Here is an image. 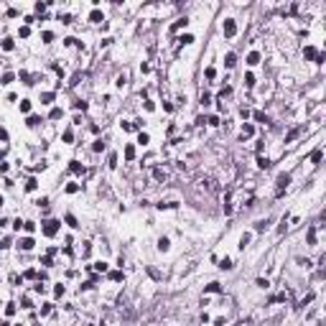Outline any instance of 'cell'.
<instances>
[{
  "instance_id": "74e56055",
  "label": "cell",
  "mask_w": 326,
  "mask_h": 326,
  "mask_svg": "<svg viewBox=\"0 0 326 326\" xmlns=\"http://www.w3.org/2000/svg\"><path fill=\"white\" fill-rule=\"evenodd\" d=\"M247 242H250V235H242V240H240V247H245Z\"/></svg>"
},
{
  "instance_id": "4fadbf2b",
  "label": "cell",
  "mask_w": 326,
  "mask_h": 326,
  "mask_svg": "<svg viewBox=\"0 0 326 326\" xmlns=\"http://www.w3.org/2000/svg\"><path fill=\"white\" fill-rule=\"evenodd\" d=\"M61 115H64V112H61V107H54V110H51V120H59Z\"/></svg>"
},
{
  "instance_id": "d590c367",
  "label": "cell",
  "mask_w": 326,
  "mask_h": 326,
  "mask_svg": "<svg viewBox=\"0 0 326 326\" xmlns=\"http://www.w3.org/2000/svg\"><path fill=\"white\" fill-rule=\"evenodd\" d=\"M66 191H69V194H74V191H79V186H76V184H69V186H66Z\"/></svg>"
},
{
  "instance_id": "4dcf8cb0",
  "label": "cell",
  "mask_w": 326,
  "mask_h": 326,
  "mask_svg": "<svg viewBox=\"0 0 326 326\" xmlns=\"http://www.w3.org/2000/svg\"><path fill=\"white\" fill-rule=\"evenodd\" d=\"M110 278H112V280H122V273H120V270H115V273H110Z\"/></svg>"
},
{
  "instance_id": "277c9868",
  "label": "cell",
  "mask_w": 326,
  "mask_h": 326,
  "mask_svg": "<svg viewBox=\"0 0 326 326\" xmlns=\"http://www.w3.org/2000/svg\"><path fill=\"white\" fill-rule=\"evenodd\" d=\"M18 247H21V250H31V247H33V240H31V237H23Z\"/></svg>"
},
{
  "instance_id": "603a6c76",
  "label": "cell",
  "mask_w": 326,
  "mask_h": 326,
  "mask_svg": "<svg viewBox=\"0 0 326 326\" xmlns=\"http://www.w3.org/2000/svg\"><path fill=\"white\" fill-rule=\"evenodd\" d=\"M308 242H311V245H313V242H316V229H313V227H311V229H308Z\"/></svg>"
},
{
  "instance_id": "5b68a950",
  "label": "cell",
  "mask_w": 326,
  "mask_h": 326,
  "mask_svg": "<svg viewBox=\"0 0 326 326\" xmlns=\"http://www.w3.org/2000/svg\"><path fill=\"white\" fill-rule=\"evenodd\" d=\"M252 132H255V127H252L250 122H247V125H242V138H250Z\"/></svg>"
},
{
  "instance_id": "f35d334b",
  "label": "cell",
  "mask_w": 326,
  "mask_h": 326,
  "mask_svg": "<svg viewBox=\"0 0 326 326\" xmlns=\"http://www.w3.org/2000/svg\"><path fill=\"white\" fill-rule=\"evenodd\" d=\"M5 247H10V240H3V242H0V250H5Z\"/></svg>"
},
{
  "instance_id": "f1b7e54d",
  "label": "cell",
  "mask_w": 326,
  "mask_h": 326,
  "mask_svg": "<svg viewBox=\"0 0 326 326\" xmlns=\"http://www.w3.org/2000/svg\"><path fill=\"white\" fill-rule=\"evenodd\" d=\"M74 107H76V110H87V102H82V100H76V102H74Z\"/></svg>"
},
{
  "instance_id": "9c48e42d",
  "label": "cell",
  "mask_w": 326,
  "mask_h": 326,
  "mask_svg": "<svg viewBox=\"0 0 326 326\" xmlns=\"http://www.w3.org/2000/svg\"><path fill=\"white\" fill-rule=\"evenodd\" d=\"M125 158H127V161L135 158V148H132V145H125Z\"/></svg>"
},
{
  "instance_id": "f546056e",
  "label": "cell",
  "mask_w": 326,
  "mask_h": 326,
  "mask_svg": "<svg viewBox=\"0 0 326 326\" xmlns=\"http://www.w3.org/2000/svg\"><path fill=\"white\" fill-rule=\"evenodd\" d=\"M64 140H66V143H71V140H74V132H71V130H66V132H64Z\"/></svg>"
},
{
  "instance_id": "44dd1931",
  "label": "cell",
  "mask_w": 326,
  "mask_h": 326,
  "mask_svg": "<svg viewBox=\"0 0 326 326\" xmlns=\"http://www.w3.org/2000/svg\"><path fill=\"white\" fill-rule=\"evenodd\" d=\"M219 267H224V270H229V267H232V260H229V257H224V260H222V265H219Z\"/></svg>"
},
{
  "instance_id": "6da1fadb",
  "label": "cell",
  "mask_w": 326,
  "mask_h": 326,
  "mask_svg": "<svg viewBox=\"0 0 326 326\" xmlns=\"http://www.w3.org/2000/svg\"><path fill=\"white\" fill-rule=\"evenodd\" d=\"M56 232H59V222H56V219L44 222V235H46V237H54Z\"/></svg>"
},
{
  "instance_id": "d4e9b609",
  "label": "cell",
  "mask_w": 326,
  "mask_h": 326,
  "mask_svg": "<svg viewBox=\"0 0 326 326\" xmlns=\"http://www.w3.org/2000/svg\"><path fill=\"white\" fill-rule=\"evenodd\" d=\"M3 49H5V51H13V41H10V38H5V41H3Z\"/></svg>"
},
{
  "instance_id": "7402d4cb",
  "label": "cell",
  "mask_w": 326,
  "mask_h": 326,
  "mask_svg": "<svg viewBox=\"0 0 326 326\" xmlns=\"http://www.w3.org/2000/svg\"><path fill=\"white\" fill-rule=\"evenodd\" d=\"M41 100H44V102H54V92H44Z\"/></svg>"
},
{
  "instance_id": "d6986e66",
  "label": "cell",
  "mask_w": 326,
  "mask_h": 326,
  "mask_svg": "<svg viewBox=\"0 0 326 326\" xmlns=\"http://www.w3.org/2000/svg\"><path fill=\"white\" fill-rule=\"evenodd\" d=\"M31 110V102L28 100H21V112H28Z\"/></svg>"
},
{
  "instance_id": "52a82bcc",
  "label": "cell",
  "mask_w": 326,
  "mask_h": 326,
  "mask_svg": "<svg viewBox=\"0 0 326 326\" xmlns=\"http://www.w3.org/2000/svg\"><path fill=\"white\" fill-rule=\"evenodd\" d=\"M235 61H237L235 54H227V56H224V66H235Z\"/></svg>"
},
{
  "instance_id": "60d3db41",
  "label": "cell",
  "mask_w": 326,
  "mask_h": 326,
  "mask_svg": "<svg viewBox=\"0 0 326 326\" xmlns=\"http://www.w3.org/2000/svg\"><path fill=\"white\" fill-rule=\"evenodd\" d=\"M0 204H3V196H0Z\"/></svg>"
},
{
  "instance_id": "4316f807",
  "label": "cell",
  "mask_w": 326,
  "mask_h": 326,
  "mask_svg": "<svg viewBox=\"0 0 326 326\" xmlns=\"http://www.w3.org/2000/svg\"><path fill=\"white\" fill-rule=\"evenodd\" d=\"M66 224H69V227H79V224H76V219H74L71 214H66Z\"/></svg>"
},
{
  "instance_id": "1f68e13d",
  "label": "cell",
  "mask_w": 326,
  "mask_h": 326,
  "mask_svg": "<svg viewBox=\"0 0 326 326\" xmlns=\"http://www.w3.org/2000/svg\"><path fill=\"white\" fill-rule=\"evenodd\" d=\"M5 313H8V316H13V313H15V306H13V303H8V306H5Z\"/></svg>"
},
{
  "instance_id": "e575fe53",
  "label": "cell",
  "mask_w": 326,
  "mask_h": 326,
  "mask_svg": "<svg viewBox=\"0 0 326 326\" xmlns=\"http://www.w3.org/2000/svg\"><path fill=\"white\" fill-rule=\"evenodd\" d=\"M44 41H46V44H49V41H54V33H51V31H46V33H44Z\"/></svg>"
},
{
  "instance_id": "30bf717a",
  "label": "cell",
  "mask_w": 326,
  "mask_h": 326,
  "mask_svg": "<svg viewBox=\"0 0 326 326\" xmlns=\"http://www.w3.org/2000/svg\"><path fill=\"white\" fill-rule=\"evenodd\" d=\"M89 21L100 23V21H102V13H100V10H92V13H89Z\"/></svg>"
},
{
  "instance_id": "2e32d148",
  "label": "cell",
  "mask_w": 326,
  "mask_h": 326,
  "mask_svg": "<svg viewBox=\"0 0 326 326\" xmlns=\"http://www.w3.org/2000/svg\"><path fill=\"white\" fill-rule=\"evenodd\" d=\"M257 166H260V168H270V161H267V158H262V156H260V158H257Z\"/></svg>"
},
{
  "instance_id": "8fae6325",
  "label": "cell",
  "mask_w": 326,
  "mask_h": 326,
  "mask_svg": "<svg viewBox=\"0 0 326 326\" xmlns=\"http://www.w3.org/2000/svg\"><path fill=\"white\" fill-rule=\"evenodd\" d=\"M316 54H318V51H316L313 46H306V59H316Z\"/></svg>"
},
{
  "instance_id": "d6a6232c",
  "label": "cell",
  "mask_w": 326,
  "mask_h": 326,
  "mask_svg": "<svg viewBox=\"0 0 326 326\" xmlns=\"http://www.w3.org/2000/svg\"><path fill=\"white\" fill-rule=\"evenodd\" d=\"M265 227H267V219H265V222H257V224H255V229H257V232H262Z\"/></svg>"
},
{
  "instance_id": "ba28073f",
  "label": "cell",
  "mask_w": 326,
  "mask_h": 326,
  "mask_svg": "<svg viewBox=\"0 0 326 326\" xmlns=\"http://www.w3.org/2000/svg\"><path fill=\"white\" fill-rule=\"evenodd\" d=\"M219 291H222L219 283H209V285H206V293H219Z\"/></svg>"
},
{
  "instance_id": "cb8c5ba5",
  "label": "cell",
  "mask_w": 326,
  "mask_h": 326,
  "mask_svg": "<svg viewBox=\"0 0 326 326\" xmlns=\"http://www.w3.org/2000/svg\"><path fill=\"white\" fill-rule=\"evenodd\" d=\"M186 23H189L186 18H181V21H176V23H173V31H179V28H181V26H186Z\"/></svg>"
},
{
  "instance_id": "7c38bea8",
  "label": "cell",
  "mask_w": 326,
  "mask_h": 326,
  "mask_svg": "<svg viewBox=\"0 0 326 326\" xmlns=\"http://www.w3.org/2000/svg\"><path fill=\"white\" fill-rule=\"evenodd\" d=\"M158 250H161V252H166V250H168V240H166V237H161V240H158Z\"/></svg>"
},
{
  "instance_id": "9a60e30c",
  "label": "cell",
  "mask_w": 326,
  "mask_h": 326,
  "mask_svg": "<svg viewBox=\"0 0 326 326\" xmlns=\"http://www.w3.org/2000/svg\"><path fill=\"white\" fill-rule=\"evenodd\" d=\"M38 122H41V117H36V115H31V117H28V127H36Z\"/></svg>"
},
{
  "instance_id": "5bb4252c",
  "label": "cell",
  "mask_w": 326,
  "mask_h": 326,
  "mask_svg": "<svg viewBox=\"0 0 326 326\" xmlns=\"http://www.w3.org/2000/svg\"><path fill=\"white\" fill-rule=\"evenodd\" d=\"M247 61H250V64H257V61H260V54H257V51H252L250 56H247Z\"/></svg>"
},
{
  "instance_id": "ab89813d",
  "label": "cell",
  "mask_w": 326,
  "mask_h": 326,
  "mask_svg": "<svg viewBox=\"0 0 326 326\" xmlns=\"http://www.w3.org/2000/svg\"><path fill=\"white\" fill-rule=\"evenodd\" d=\"M0 140H8V132H5L3 127H0Z\"/></svg>"
},
{
  "instance_id": "83f0119b",
  "label": "cell",
  "mask_w": 326,
  "mask_h": 326,
  "mask_svg": "<svg viewBox=\"0 0 326 326\" xmlns=\"http://www.w3.org/2000/svg\"><path fill=\"white\" fill-rule=\"evenodd\" d=\"M21 79H23L26 84H33V82H31V74H26V71H21Z\"/></svg>"
},
{
  "instance_id": "7a4b0ae2",
  "label": "cell",
  "mask_w": 326,
  "mask_h": 326,
  "mask_svg": "<svg viewBox=\"0 0 326 326\" xmlns=\"http://www.w3.org/2000/svg\"><path fill=\"white\" fill-rule=\"evenodd\" d=\"M288 184H291V176H288V173H280V176H278V196L288 189Z\"/></svg>"
},
{
  "instance_id": "484cf974",
  "label": "cell",
  "mask_w": 326,
  "mask_h": 326,
  "mask_svg": "<svg viewBox=\"0 0 326 326\" xmlns=\"http://www.w3.org/2000/svg\"><path fill=\"white\" fill-rule=\"evenodd\" d=\"M245 84H247V87H252V84H255V76H252V74H247V76H245Z\"/></svg>"
},
{
  "instance_id": "836d02e7",
  "label": "cell",
  "mask_w": 326,
  "mask_h": 326,
  "mask_svg": "<svg viewBox=\"0 0 326 326\" xmlns=\"http://www.w3.org/2000/svg\"><path fill=\"white\" fill-rule=\"evenodd\" d=\"M26 189H28V191H33V189H36V179H28V184H26Z\"/></svg>"
},
{
  "instance_id": "8d00e7d4",
  "label": "cell",
  "mask_w": 326,
  "mask_h": 326,
  "mask_svg": "<svg viewBox=\"0 0 326 326\" xmlns=\"http://www.w3.org/2000/svg\"><path fill=\"white\" fill-rule=\"evenodd\" d=\"M23 227H26V232H33V227H36V224H33V222H23Z\"/></svg>"
},
{
  "instance_id": "ffe728a7",
  "label": "cell",
  "mask_w": 326,
  "mask_h": 326,
  "mask_svg": "<svg viewBox=\"0 0 326 326\" xmlns=\"http://www.w3.org/2000/svg\"><path fill=\"white\" fill-rule=\"evenodd\" d=\"M69 168L74 171V173H79V171H82V163H76V161H71V166H69Z\"/></svg>"
},
{
  "instance_id": "8992f818",
  "label": "cell",
  "mask_w": 326,
  "mask_h": 326,
  "mask_svg": "<svg viewBox=\"0 0 326 326\" xmlns=\"http://www.w3.org/2000/svg\"><path fill=\"white\" fill-rule=\"evenodd\" d=\"M298 135H301V127H296V130H291V132H288V135H285V143H291V140H296Z\"/></svg>"
},
{
  "instance_id": "3957f363",
  "label": "cell",
  "mask_w": 326,
  "mask_h": 326,
  "mask_svg": "<svg viewBox=\"0 0 326 326\" xmlns=\"http://www.w3.org/2000/svg\"><path fill=\"white\" fill-rule=\"evenodd\" d=\"M237 33V26H235V21H224V36L227 38H232Z\"/></svg>"
},
{
  "instance_id": "ac0fdd59",
  "label": "cell",
  "mask_w": 326,
  "mask_h": 326,
  "mask_svg": "<svg viewBox=\"0 0 326 326\" xmlns=\"http://www.w3.org/2000/svg\"><path fill=\"white\" fill-rule=\"evenodd\" d=\"M318 161H321V150H313L311 153V163H318Z\"/></svg>"
},
{
  "instance_id": "e0dca14e",
  "label": "cell",
  "mask_w": 326,
  "mask_h": 326,
  "mask_svg": "<svg viewBox=\"0 0 326 326\" xmlns=\"http://www.w3.org/2000/svg\"><path fill=\"white\" fill-rule=\"evenodd\" d=\"M255 120H257V122H267V115H265V112H255Z\"/></svg>"
}]
</instances>
